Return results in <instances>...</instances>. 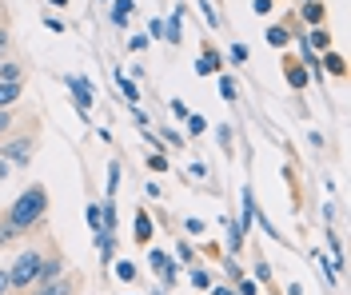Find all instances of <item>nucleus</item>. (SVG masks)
I'll return each instance as SVG.
<instances>
[{"label": "nucleus", "instance_id": "obj_1", "mask_svg": "<svg viewBox=\"0 0 351 295\" xmlns=\"http://www.w3.org/2000/svg\"><path fill=\"white\" fill-rule=\"evenodd\" d=\"M44 207H48V192H44L40 183H32L28 192H24L21 200L12 204V211H8V224H12V231H24V227H32L36 220L44 216Z\"/></svg>", "mask_w": 351, "mask_h": 295}, {"label": "nucleus", "instance_id": "obj_2", "mask_svg": "<svg viewBox=\"0 0 351 295\" xmlns=\"http://www.w3.org/2000/svg\"><path fill=\"white\" fill-rule=\"evenodd\" d=\"M36 272H40V251H24L12 264L8 279H12V287H28V283H36Z\"/></svg>", "mask_w": 351, "mask_h": 295}, {"label": "nucleus", "instance_id": "obj_3", "mask_svg": "<svg viewBox=\"0 0 351 295\" xmlns=\"http://www.w3.org/2000/svg\"><path fill=\"white\" fill-rule=\"evenodd\" d=\"M68 88L76 92V108H80V116H88V104H92V88H88L80 76H68Z\"/></svg>", "mask_w": 351, "mask_h": 295}, {"label": "nucleus", "instance_id": "obj_4", "mask_svg": "<svg viewBox=\"0 0 351 295\" xmlns=\"http://www.w3.org/2000/svg\"><path fill=\"white\" fill-rule=\"evenodd\" d=\"M28 152H32V144H28V140H16V144L4 148V159H12V164H28Z\"/></svg>", "mask_w": 351, "mask_h": 295}, {"label": "nucleus", "instance_id": "obj_5", "mask_svg": "<svg viewBox=\"0 0 351 295\" xmlns=\"http://www.w3.org/2000/svg\"><path fill=\"white\" fill-rule=\"evenodd\" d=\"M32 295H72V287H68L64 279H44V283H40Z\"/></svg>", "mask_w": 351, "mask_h": 295}, {"label": "nucleus", "instance_id": "obj_6", "mask_svg": "<svg viewBox=\"0 0 351 295\" xmlns=\"http://www.w3.org/2000/svg\"><path fill=\"white\" fill-rule=\"evenodd\" d=\"M21 96V80H0V108H8Z\"/></svg>", "mask_w": 351, "mask_h": 295}, {"label": "nucleus", "instance_id": "obj_7", "mask_svg": "<svg viewBox=\"0 0 351 295\" xmlns=\"http://www.w3.org/2000/svg\"><path fill=\"white\" fill-rule=\"evenodd\" d=\"M152 268L164 275V279H172V259H168L164 251H152Z\"/></svg>", "mask_w": 351, "mask_h": 295}, {"label": "nucleus", "instance_id": "obj_8", "mask_svg": "<svg viewBox=\"0 0 351 295\" xmlns=\"http://www.w3.org/2000/svg\"><path fill=\"white\" fill-rule=\"evenodd\" d=\"M128 12H132V0H116V8H112V21L124 28V24H128Z\"/></svg>", "mask_w": 351, "mask_h": 295}, {"label": "nucleus", "instance_id": "obj_9", "mask_svg": "<svg viewBox=\"0 0 351 295\" xmlns=\"http://www.w3.org/2000/svg\"><path fill=\"white\" fill-rule=\"evenodd\" d=\"M56 272H60V259H40V272H36V279H52Z\"/></svg>", "mask_w": 351, "mask_h": 295}, {"label": "nucleus", "instance_id": "obj_10", "mask_svg": "<svg viewBox=\"0 0 351 295\" xmlns=\"http://www.w3.org/2000/svg\"><path fill=\"white\" fill-rule=\"evenodd\" d=\"M304 16H307V21H311V24H319V21H324V4H319V0H307Z\"/></svg>", "mask_w": 351, "mask_h": 295}, {"label": "nucleus", "instance_id": "obj_11", "mask_svg": "<svg viewBox=\"0 0 351 295\" xmlns=\"http://www.w3.org/2000/svg\"><path fill=\"white\" fill-rule=\"evenodd\" d=\"M148 235H152V220L140 216V220H136V240H148Z\"/></svg>", "mask_w": 351, "mask_h": 295}, {"label": "nucleus", "instance_id": "obj_12", "mask_svg": "<svg viewBox=\"0 0 351 295\" xmlns=\"http://www.w3.org/2000/svg\"><path fill=\"white\" fill-rule=\"evenodd\" d=\"M164 36H168L172 44H180V21H176V16H172L168 24H164Z\"/></svg>", "mask_w": 351, "mask_h": 295}, {"label": "nucleus", "instance_id": "obj_13", "mask_svg": "<svg viewBox=\"0 0 351 295\" xmlns=\"http://www.w3.org/2000/svg\"><path fill=\"white\" fill-rule=\"evenodd\" d=\"M267 40H271L276 48H284L287 44V28H271V32H267Z\"/></svg>", "mask_w": 351, "mask_h": 295}, {"label": "nucleus", "instance_id": "obj_14", "mask_svg": "<svg viewBox=\"0 0 351 295\" xmlns=\"http://www.w3.org/2000/svg\"><path fill=\"white\" fill-rule=\"evenodd\" d=\"M216 68H219V64H216V56H212V52H208V56L196 64V72H204V76H208V72H216Z\"/></svg>", "mask_w": 351, "mask_h": 295}, {"label": "nucleus", "instance_id": "obj_15", "mask_svg": "<svg viewBox=\"0 0 351 295\" xmlns=\"http://www.w3.org/2000/svg\"><path fill=\"white\" fill-rule=\"evenodd\" d=\"M311 44H315V48H328V44H331V36L324 32V28H315V32H311Z\"/></svg>", "mask_w": 351, "mask_h": 295}, {"label": "nucleus", "instance_id": "obj_16", "mask_svg": "<svg viewBox=\"0 0 351 295\" xmlns=\"http://www.w3.org/2000/svg\"><path fill=\"white\" fill-rule=\"evenodd\" d=\"M0 80H21V68L16 64H0Z\"/></svg>", "mask_w": 351, "mask_h": 295}, {"label": "nucleus", "instance_id": "obj_17", "mask_svg": "<svg viewBox=\"0 0 351 295\" xmlns=\"http://www.w3.org/2000/svg\"><path fill=\"white\" fill-rule=\"evenodd\" d=\"M88 224L96 227V231H100V224H104V216H100V207H96V204L88 207Z\"/></svg>", "mask_w": 351, "mask_h": 295}, {"label": "nucleus", "instance_id": "obj_18", "mask_svg": "<svg viewBox=\"0 0 351 295\" xmlns=\"http://www.w3.org/2000/svg\"><path fill=\"white\" fill-rule=\"evenodd\" d=\"M219 96H228V100H232V96H236V84H232V80H228V76H219Z\"/></svg>", "mask_w": 351, "mask_h": 295}, {"label": "nucleus", "instance_id": "obj_19", "mask_svg": "<svg viewBox=\"0 0 351 295\" xmlns=\"http://www.w3.org/2000/svg\"><path fill=\"white\" fill-rule=\"evenodd\" d=\"M188 132H192V136L204 132V116H188Z\"/></svg>", "mask_w": 351, "mask_h": 295}, {"label": "nucleus", "instance_id": "obj_20", "mask_svg": "<svg viewBox=\"0 0 351 295\" xmlns=\"http://www.w3.org/2000/svg\"><path fill=\"white\" fill-rule=\"evenodd\" d=\"M116 275H120V279H136V268H132V264H116Z\"/></svg>", "mask_w": 351, "mask_h": 295}, {"label": "nucleus", "instance_id": "obj_21", "mask_svg": "<svg viewBox=\"0 0 351 295\" xmlns=\"http://www.w3.org/2000/svg\"><path fill=\"white\" fill-rule=\"evenodd\" d=\"M287 80H291V84H304L307 72H304V68H287Z\"/></svg>", "mask_w": 351, "mask_h": 295}, {"label": "nucleus", "instance_id": "obj_22", "mask_svg": "<svg viewBox=\"0 0 351 295\" xmlns=\"http://www.w3.org/2000/svg\"><path fill=\"white\" fill-rule=\"evenodd\" d=\"M148 168H152V172H160V168H168V159L156 152V156H148Z\"/></svg>", "mask_w": 351, "mask_h": 295}, {"label": "nucleus", "instance_id": "obj_23", "mask_svg": "<svg viewBox=\"0 0 351 295\" xmlns=\"http://www.w3.org/2000/svg\"><path fill=\"white\" fill-rule=\"evenodd\" d=\"M116 183H120V168L112 164V172H108V192H116Z\"/></svg>", "mask_w": 351, "mask_h": 295}, {"label": "nucleus", "instance_id": "obj_24", "mask_svg": "<svg viewBox=\"0 0 351 295\" xmlns=\"http://www.w3.org/2000/svg\"><path fill=\"white\" fill-rule=\"evenodd\" d=\"M124 96H128V104H136V96H140V92H136V84H132V80H124Z\"/></svg>", "mask_w": 351, "mask_h": 295}, {"label": "nucleus", "instance_id": "obj_25", "mask_svg": "<svg viewBox=\"0 0 351 295\" xmlns=\"http://www.w3.org/2000/svg\"><path fill=\"white\" fill-rule=\"evenodd\" d=\"M8 287H12V279H8V272H0V295L8 292Z\"/></svg>", "mask_w": 351, "mask_h": 295}, {"label": "nucleus", "instance_id": "obj_26", "mask_svg": "<svg viewBox=\"0 0 351 295\" xmlns=\"http://www.w3.org/2000/svg\"><path fill=\"white\" fill-rule=\"evenodd\" d=\"M236 295H256V283H240V292Z\"/></svg>", "mask_w": 351, "mask_h": 295}, {"label": "nucleus", "instance_id": "obj_27", "mask_svg": "<svg viewBox=\"0 0 351 295\" xmlns=\"http://www.w3.org/2000/svg\"><path fill=\"white\" fill-rule=\"evenodd\" d=\"M12 240V227H0V244H8Z\"/></svg>", "mask_w": 351, "mask_h": 295}, {"label": "nucleus", "instance_id": "obj_28", "mask_svg": "<svg viewBox=\"0 0 351 295\" xmlns=\"http://www.w3.org/2000/svg\"><path fill=\"white\" fill-rule=\"evenodd\" d=\"M4 176H8V159L0 156V180H4Z\"/></svg>", "mask_w": 351, "mask_h": 295}, {"label": "nucleus", "instance_id": "obj_29", "mask_svg": "<svg viewBox=\"0 0 351 295\" xmlns=\"http://www.w3.org/2000/svg\"><path fill=\"white\" fill-rule=\"evenodd\" d=\"M4 44H8V32L0 28V56H4Z\"/></svg>", "mask_w": 351, "mask_h": 295}, {"label": "nucleus", "instance_id": "obj_30", "mask_svg": "<svg viewBox=\"0 0 351 295\" xmlns=\"http://www.w3.org/2000/svg\"><path fill=\"white\" fill-rule=\"evenodd\" d=\"M4 128H8V112H4V108H0V132H4Z\"/></svg>", "mask_w": 351, "mask_h": 295}, {"label": "nucleus", "instance_id": "obj_31", "mask_svg": "<svg viewBox=\"0 0 351 295\" xmlns=\"http://www.w3.org/2000/svg\"><path fill=\"white\" fill-rule=\"evenodd\" d=\"M212 295H236V292H228V287H216V292H212Z\"/></svg>", "mask_w": 351, "mask_h": 295}]
</instances>
